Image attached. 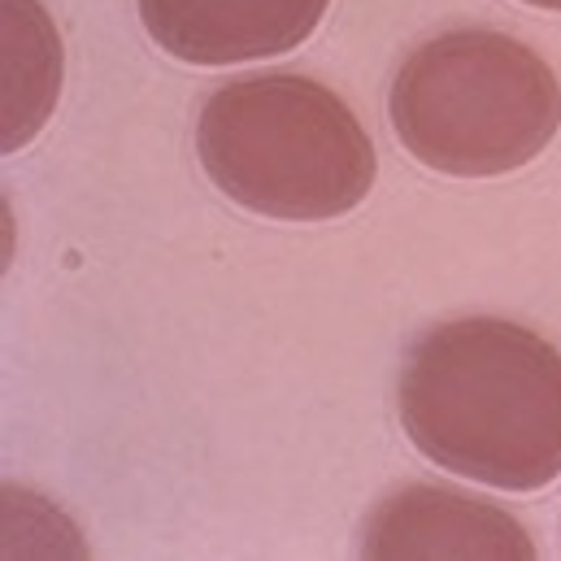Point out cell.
Listing matches in <instances>:
<instances>
[{
	"label": "cell",
	"instance_id": "cell-1",
	"mask_svg": "<svg viewBox=\"0 0 561 561\" xmlns=\"http://www.w3.org/2000/svg\"><path fill=\"white\" fill-rule=\"evenodd\" d=\"M397 414L439 470L540 492L561 474V348L510 318L439 322L401 362Z\"/></svg>",
	"mask_w": 561,
	"mask_h": 561
},
{
	"label": "cell",
	"instance_id": "cell-2",
	"mask_svg": "<svg viewBox=\"0 0 561 561\" xmlns=\"http://www.w3.org/2000/svg\"><path fill=\"white\" fill-rule=\"evenodd\" d=\"M196 152L222 196L279 222L344 218L379 174L353 105L305 75H253L218 88L201 110Z\"/></svg>",
	"mask_w": 561,
	"mask_h": 561
},
{
	"label": "cell",
	"instance_id": "cell-3",
	"mask_svg": "<svg viewBox=\"0 0 561 561\" xmlns=\"http://www.w3.org/2000/svg\"><path fill=\"white\" fill-rule=\"evenodd\" d=\"M388 114L401 148L426 170L496 179L553 144L561 83L523 39L466 26L426 39L401 61Z\"/></svg>",
	"mask_w": 561,
	"mask_h": 561
},
{
	"label": "cell",
	"instance_id": "cell-4",
	"mask_svg": "<svg viewBox=\"0 0 561 561\" xmlns=\"http://www.w3.org/2000/svg\"><path fill=\"white\" fill-rule=\"evenodd\" d=\"M331 0H140L148 39L187 66H244L300 48Z\"/></svg>",
	"mask_w": 561,
	"mask_h": 561
},
{
	"label": "cell",
	"instance_id": "cell-5",
	"mask_svg": "<svg viewBox=\"0 0 561 561\" xmlns=\"http://www.w3.org/2000/svg\"><path fill=\"white\" fill-rule=\"evenodd\" d=\"M357 549L362 558H536V540L514 514L435 483H410L383 496Z\"/></svg>",
	"mask_w": 561,
	"mask_h": 561
},
{
	"label": "cell",
	"instance_id": "cell-6",
	"mask_svg": "<svg viewBox=\"0 0 561 561\" xmlns=\"http://www.w3.org/2000/svg\"><path fill=\"white\" fill-rule=\"evenodd\" d=\"M0 48H4V105H0V144L18 152L35 140L61 96L66 53L53 26V13L39 0H0Z\"/></svg>",
	"mask_w": 561,
	"mask_h": 561
},
{
	"label": "cell",
	"instance_id": "cell-7",
	"mask_svg": "<svg viewBox=\"0 0 561 561\" xmlns=\"http://www.w3.org/2000/svg\"><path fill=\"white\" fill-rule=\"evenodd\" d=\"M523 4H531V9H549V13H561V0H523Z\"/></svg>",
	"mask_w": 561,
	"mask_h": 561
}]
</instances>
